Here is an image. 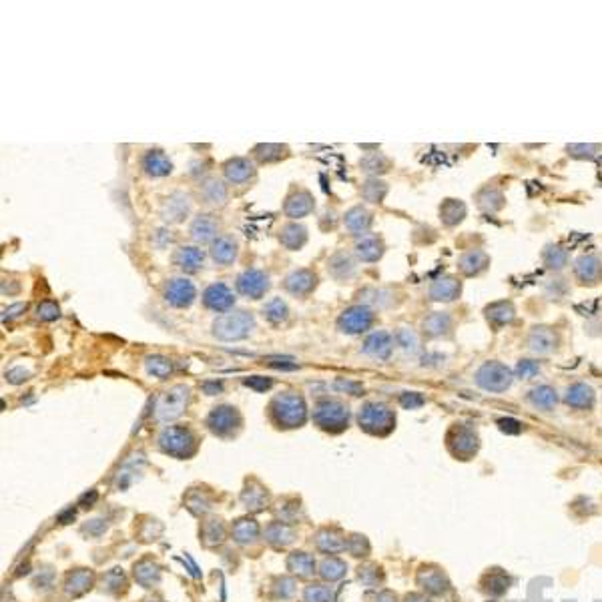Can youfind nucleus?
Wrapping results in <instances>:
<instances>
[{"instance_id":"obj_13","label":"nucleus","mask_w":602,"mask_h":602,"mask_svg":"<svg viewBox=\"0 0 602 602\" xmlns=\"http://www.w3.org/2000/svg\"><path fill=\"white\" fill-rule=\"evenodd\" d=\"M233 291L227 288L225 283H213L205 289L203 293V303L205 307H209L213 312H227L233 305Z\"/></svg>"},{"instance_id":"obj_2","label":"nucleus","mask_w":602,"mask_h":602,"mask_svg":"<svg viewBox=\"0 0 602 602\" xmlns=\"http://www.w3.org/2000/svg\"><path fill=\"white\" fill-rule=\"evenodd\" d=\"M474 380L486 392L502 393L512 386L514 374H512L510 367L500 364V362H484L482 366L478 367Z\"/></svg>"},{"instance_id":"obj_3","label":"nucleus","mask_w":602,"mask_h":602,"mask_svg":"<svg viewBox=\"0 0 602 602\" xmlns=\"http://www.w3.org/2000/svg\"><path fill=\"white\" fill-rule=\"evenodd\" d=\"M376 315L367 307V305H354L350 309H345L338 319V328L343 333H362L374 326Z\"/></svg>"},{"instance_id":"obj_12","label":"nucleus","mask_w":602,"mask_h":602,"mask_svg":"<svg viewBox=\"0 0 602 602\" xmlns=\"http://www.w3.org/2000/svg\"><path fill=\"white\" fill-rule=\"evenodd\" d=\"M360 422L366 426L367 430H378V428H386L390 430L393 424V414L381 404H367L364 407V412L360 414Z\"/></svg>"},{"instance_id":"obj_8","label":"nucleus","mask_w":602,"mask_h":602,"mask_svg":"<svg viewBox=\"0 0 602 602\" xmlns=\"http://www.w3.org/2000/svg\"><path fill=\"white\" fill-rule=\"evenodd\" d=\"M195 285L193 281L185 279V277H177L171 279L169 283L165 285V301L173 305V307H189L195 301Z\"/></svg>"},{"instance_id":"obj_28","label":"nucleus","mask_w":602,"mask_h":602,"mask_svg":"<svg viewBox=\"0 0 602 602\" xmlns=\"http://www.w3.org/2000/svg\"><path fill=\"white\" fill-rule=\"evenodd\" d=\"M199 195L203 199V203H207V205H223L227 199V189L219 179L209 177L199 187Z\"/></svg>"},{"instance_id":"obj_14","label":"nucleus","mask_w":602,"mask_h":602,"mask_svg":"<svg viewBox=\"0 0 602 602\" xmlns=\"http://www.w3.org/2000/svg\"><path fill=\"white\" fill-rule=\"evenodd\" d=\"M484 315H486V319H488V324H490L492 328L500 329L514 321V317H516V309H514L512 301L502 300V301H494V303H490V305H486Z\"/></svg>"},{"instance_id":"obj_25","label":"nucleus","mask_w":602,"mask_h":602,"mask_svg":"<svg viewBox=\"0 0 602 602\" xmlns=\"http://www.w3.org/2000/svg\"><path fill=\"white\" fill-rule=\"evenodd\" d=\"M143 169L147 175L151 177H165L173 171V165H171L169 157L163 153V151H149L143 157Z\"/></svg>"},{"instance_id":"obj_30","label":"nucleus","mask_w":602,"mask_h":602,"mask_svg":"<svg viewBox=\"0 0 602 602\" xmlns=\"http://www.w3.org/2000/svg\"><path fill=\"white\" fill-rule=\"evenodd\" d=\"M528 400H530V404H532L534 407H538V410H542V412H550V410H554V406H556L558 395H556V390H554V388H550V386H536V388H532V390H530V393H528Z\"/></svg>"},{"instance_id":"obj_15","label":"nucleus","mask_w":602,"mask_h":602,"mask_svg":"<svg viewBox=\"0 0 602 602\" xmlns=\"http://www.w3.org/2000/svg\"><path fill=\"white\" fill-rule=\"evenodd\" d=\"M564 402L570 407H576V410H590L596 402V393L590 388L589 383H572L568 390H566V395H564Z\"/></svg>"},{"instance_id":"obj_6","label":"nucleus","mask_w":602,"mask_h":602,"mask_svg":"<svg viewBox=\"0 0 602 602\" xmlns=\"http://www.w3.org/2000/svg\"><path fill=\"white\" fill-rule=\"evenodd\" d=\"M269 289V277L259 269H247L237 277V291L251 300H259Z\"/></svg>"},{"instance_id":"obj_19","label":"nucleus","mask_w":602,"mask_h":602,"mask_svg":"<svg viewBox=\"0 0 602 602\" xmlns=\"http://www.w3.org/2000/svg\"><path fill=\"white\" fill-rule=\"evenodd\" d=\"M452 326H454V319L452 315L446 314V312H436V314H430L422 328H424V333L430 336V338H446L452 333Z\"/></svg>"},{"instance_id":"obj_7","label":"nucleus","mask_w":602,"mask_h":602,"mask_svg":"<svg viewBox=\"0 0 602 602\" xmlns=\"http://www.w3.org/2000/svg\"><path fill=\"white\" fill-rule=\"evenodd\" d=\"M189 400V388L187 386H175L173 390L161 395L157 404V416L161 419L175 418L181 414V410Z\"/></svg>"},{"instance_id":"obj_22","label":"nucleus","mask_w":602,"mask_h":602,"mask_svg":"<svg viewBox=\"0 0 602 602\" xmlns=\"http://www.w3.org/2000/svg\"><path fill=\"white\" fill-rule=\"evenodd\" d=\"M315 281H317V277H315L314 271H309V269H297V271H293V274L285 279V289H288L289 293H293V295L300 297V295H307V293L315 288Z\"/></svg>"},{"instance_id":"obj_21","label":"nucleus","mask_w":602,"mask_h":602,"mask_svg":"<svg viewBox=\"0 0 602 602\" xmlns=\"http://www.w3.org/2000/svg\"><path fill=\"white\" fill-rule=\"evenodd\" d=\"M189 209H191L189 197L185 193H173L167 199V203L163 205V217H165V221L179 223L189 215Z\"/></svg>"},{"instance_id":"obj_1","label":"nucleus","mask_w":602,"mask_h":602,"mask_svg":"<svg viewBox=\"0 0 602 602\" xmlns=\"http://www.w3.org/2000/svg\"><path fill=\"white\" fill-rule=\"evenodd\" d=\"M255 328V319L249 312H227L213 321V336L221 341L245 340Z\"/></svg>"},{"instance_id":"obj_31","label":"nucleus","mask_w":602,"mask_h":602,"mask_svg":"<svg viewBox=\"0 0 602 602\" xmlns=\"http://www.w3.org/2000/svg\"><path fill=\"white\" fill-rule=\"evenodd\" d=\"M203 262H205V255L197 247H181L175 253V263L183 271H197L199 267H203Z\"/></svg>"},{"instance_id":"obj_46","label":"nucleus","mask_w":602,"mask_h":602,"mask_svg":"<svg viewBox=\"0 0 602 602\" xmlns=\"http://www.w3.org/2000/svg\"><path fill=\"white\" fill-rule=\"evenodd\" d=\"M25 312H27V303H14V305L6 307V309L2 312V321L14 319V317H18V315L25 314Z\"/></svg>"},{"instance_id":"obj_10","label":"nucleus","mask_w":602,"mask_h":602,"mask_svg":"<svg viewBox=\"0 0 602 602\" xmlns=\"http://www.w3.org/2000/svg\"><path fill=\"white\" fill-rule=\"evenodd\" d=\"M488 267H490V255L484 249H470V251L462 253V257L458 259L460 274L466 275V277H476V275L484 274Z\"/></svg>"},{"instance_id":"obj_23","label":"nucleus","mask_w":602,"mask_h":602,"mask_svg":"<svg viewBox=\"0 0 602 602\" xmlns=\"http://www.w3.org/2000/svg\"><path fill=\"white\" fill-rule=\"evenodd\" d=\"M253 173H255V167H253V163L245 157L229 159V161L225 163V177H227L231 183H245V181H249V179L253 177Z\"/></svg>"},{"instance_id":"obj_32","label":"nucleus","mask_w":602,"mask_h":602,"mask_svg":"<svg viewBox=\"0 0 602 602\" xmlns=\"http://www.w3.org/2000/svg\"><path fill=\"white\" fill-rule=\"evenodd\" d=\"M279 241L281 245L288 249H300L305 241H307V229L303 225H297V223H289L281 229L279 233Z\"/></svg>"},{"instance_id":"obj_11","label":"nucleus","mask_w":602,"mask_h":602,"mask_svg":"<svg viewBox=\"0 0 602 602\" xmlns=\"http://www.w3.org/2000/svg\"><path fill=\"white\" fill-rule=\"evenodd\" d=\"M355 255H357V259H362V262L366 263H374L380 259L381 255H383V241H381L380 235H376V233H364V235H360L357 239H355Z\"/></svg>"},{"instance_id":"obj_29","label":"nucleus","mask_w":602,"mask_h":602,"mask_svg":"<svg viewBox=\"0 0 602 602\" xmlns=\"http://www.w3.org/2000/svg\"><path fill=\"white\" fill-rule=\"evenodd\" d=\"M466 217V205L460 199H446L440 205V219L446 227H454L464 221Z\"/></svg>"},{"instance_id":"obj_44","label":"nucleus","mask_w":602,"mask_h":602,"mask_svg":"<svg viewBox=\"0 0 602 602\" xmlns=\"http://www.w3.org/2000/svg\"><path fill=\"white\" fill-rule=\"evenodd\" d=\"M395 341L404 348V350H410V352H416L418 350V336L412 331V329H398L395 333Z\"/></svg>"},{"instance_id":"obj_35","label":"nucleus","mask_w":602,"mask_h":602,"mask_svg":"<svg viewBox=\"0 0 602 602\" xmlns=\"http://www.w3.org/2000/svg\"><path fill=\"white\" fill-rule=\"evenodd\" d=\"M329 271L336 279H348L354 275V262L350 259V255L345 253H336L331 259H329Z\"/></svg>"},{"instance_id":"obj_24","label":"nucleus","mask_w":602,"mask_h":602,"mask_svg":"<svg viewBox=\"0 0 602 602\" xmlns=\"http://www.w3.org/2000/svg\"><path fill=\"white\" fill-rule=\"evenodd\" d=\"M314 211V197L307 191H297L285 201V215L291 219L305 217Z\"/></svg>"},{"instance_id":"obj_38","label":"nucleus","mask_w":602,"mask_h":602,"mask_svg":"<svg viewBox=\"0 0 602 602\" xmlns=\"http://www.w3.org/2000/svg\"><path fill=\"white\" fill-rule=\"evenodd\" d=\"M388 195V185L378 179H369L364 187H362V197L369 201V203H381L383 197Z\"/></svg>"},{"instance_id":"obj_33","label":"nucleus","mask_w":602,"mask_h":602,"mask_svg":"<svg viewBox=\"0 0 602 602\" xmlns=\"http://www.w3.org/2000/svg\"><path fill=\"white\" fill-rule=\"evenodd\" d=\"M317 419L328 428V424H343L348 422V410L338 402H324L317 407Z\"/></svg>"},{"instance_id":"obj_17","label":"nucleus","mask_w":602,"mask_h":602,"mask_svg":"<svg viewBox=\"0 0 602 602\" xmlns=\"http://www.w3.org/2000/svg\"><path fill=\"white\" fill-rule=\"evenodd\" d=\"M217 233H219V223L213 215H209V213L197 215L195 221L191 225V237L197 243H207V241L213 243L219 237Z\"/></svg>"},{"instance_id":"obj_4","label":"nucleus","mask_w":602,"mask_h":602,"mask_svg":"<svg viewBox=\"0 0 602 602\" xmlns=\"http://www.w3.org/2000/svg\"><path fill=\"white\" fill-rule=\"evenodd\" d=\"M528 350L538 355L554 354L560 345V333L550 326H534L528 333Z\"/></svg>"},{"instance_id":"obj_26","label":"nucleus","mask_w":602,"mask_h":602,"mask_svg":"<svg viewBox=\"0 0 602 602\" xmlns=\"http://www.w3.org/2000/svg\"><path fill=\"white\" fill-rule=\"evenodd\" d=\"M476 203H478V207L484 211V213H496V211H500L506 205V199H504L500 189L492 187V185H486V187H482V189L478 191Z\"/></svg>"},{"instance_id":"obj_9","label":"nucleus","mask_w":602,"mask_h":602,"mask_svg":"<svg viewBox=\"0 0 602 602\" xmlns=\"http://www.w3.org/2000/svg\"><path fill=\"white\" fill-rule=\"evenodd\" d=\"M462 293V281L454 275H444L438 277L430 285V300L442 301V303H450V301L458 300Z\"/></svg>"},{"instance_id":"obj_48","label":"nucleus","mask_w":602,"mask_h":602,"mask_svg":"<svg viewBox=\"0 0 602 602\" xmlns=\"http://www.w3.org/2000/svg\"><path fill=\"white\" fill-rule=\"evenodd\" d=\"M402 404L410 407L422 406V404H424V398L418 395V393H410V395H404V398H402Z\"/></svg>"},{"instance_id":"obj_40","label":"nucleus","mask_w":602,"mask_h":602,"mask_svg":"<svg viewBox=\"0 0 602 602\" xmlns=\"http://www.w3.org/2000/svg\"><path fill=\"white\" fill-rule=\"evenodd\" d=\"M360 165L367 173H386V171L390 169L392 163H390V159L386 157V155H381V153H371L366 159H362Z\"/></svg>"},{"instance_id":"obj_36","label":"nucleus","mask_w":602,"mask_h":602,"mask_svg":"<svg viewBox=\"0 0 602 602\" xmlns=\"http://www.w3.org/2000/svg\"><path fill=\"white\" fill-rule=\"evenodd\" d=\"M288 305H285V301H281L279 297H275V300L267 301L265 303V307H263V315L271 321V324H281V321H285L288 319Z\"/></svg>"},{"instance_id":"obj_41","label":"nucleus","mask_w":602,"mask_h":602,"mask_svg":"<svg viewBox=\"0 0 602 602\" xmlns=\"http://www.w3.org/2000/svg\"><path fill=\"white\" fill-rule=\"evenodd\" d=\"M233 418H235V412L231 407H217L211 414V428L215 432H221V430L229 428L233 424Z\"/></svg>"},{"instance_id":"obj_39","label":"nucleus","mask_w":602,"mask_h":602,"mask_svg":"<svg viewBox=\"0 0 602 602\" xmlns=\"http://www.w3.org/2000/svg\"><path fill=\"white\" fill-rule=\"evenodd\" d=\"M171 369H173V366L167 357H163V355H149L147 357V371L157 376L161 380H165L169 376Z\"/></svg>"},{"instance_id":"obj_16","label":"nucleus","mask_w":602,"mask_h":602,"mask_svg":"<svg viewBox=\"0 0 602 602\" xmlns=\"http://www.w3.org/2000/svg\"><path fill=\"white\" fill-rule=\"evenodd\" d=\"M392 350L393 338L388 331H374L364 341V352L371 357H378V360H388L392 355Z\"/></svg>"},{"instance_id":"obj_45","label":"nucleus","mask_w":602,"mask_h":602,"mask_svg":"<svg viewBox=\"0 0 602 602\" xmlns=\"http://www.w3.org/2000/svg\"><path fill=\"white\" fill-rule=\"evenodd\" d=\"M538 371H540V364H538V362H532V360H520L518 366H516V376L522 378V380L534 378Z\"/></svg>"},{"instance_id":"obj_27","label":"nucleus","mask_w":602,"mask_h":602,"mask_svg":"<svg viewBox=\"0 0 602 602\" xmlns=\"http://www.w3.org/2000/svg\"><path fill=\"white\" fill-rule=\"evenodd\" d=\"M371 221H374V215H371L366 207H354V209L348 211L345 217H343L345 227H348L352 233H355V235H364V233H367V229L371 227Z\"/></svg>"},{"instance_id":"obj_20","label":"nucleus","mask_w":602,"mask_h":602,"mask_svg":"<svg viewBox=\"0 0 602 602\" xmlns=\"http://www.w3.org/2000/svg\"><path fill=\"white\" fill-rule=\"evenodd\" d=\"M211 257L219 265H229L237 257V241L231 235H219L211 243Z\"/></svg>"},{"instance_id":"obj_47","label":"nucleus","mask_w":602,"mask_h":602,"mask_svg":"<svg viewBox=\"0 0 602 602\" xmlns=\"http://www.w3.org/2000/svg\"><path fill=\"white\" fill-rule=\"evenodd\" d=\"M245 386H249V388H255V390H259V392H265L267 388H271V380H265V378L255 376V378H249V380H245Z\"/></svg>"},{"instance_id":"obj_37","label":"nucleus","mask_w":602,"mask_h":602,"mask_svg":"<svg viewBox=\"0 0 602 602\" xmlns=\"http://www.w3.org/2000/svg\"><path fill=\"white\" fill-rule=\"evenodd\" d=\"M255 157L263 161V163H274V161H279L288 155V149L281 147V145H257L253 149Z\"/></svg>"},{"instance_id":"obj_5","label":"nucleus","mask_w":602,"mask_h":602,"mask_svg":"<svg viewBox=\"0 0 602 602\" xmlns=\"http://www.w3.org/2000/svg\"><path fill=\"white\" fill-rule=\"evenodd\" d=\"M572 271L580 285L594 288L602 281V259L598 255H580L575 259Z\"/></svg>"},{"instance_id":"obj_34","label":"nucleus","mask_w":602,"mask_h":602,"mask_svg":"<svg viewBox=\"0 0 602 602\" xmlns=\"http://www.w3.org/2000/svg\"><path fill=\"white\" fill-rule=\"evenodd\" d=\"M568 251L563 245H548L542 251V263L546 265V269L550 271H563L564 267L568 265Z\"/></svg>"},{"instance_id":"obj_18","label":"nucleus","mask_w":602,"mask_h":602,"mask_svg":"<svg viewBox=\"0 0 602 602\" xmlns=\"http://www.w3.org/2000/svg\"><path fill=\"white\" fill-rule=\"evenodd\" d=\"M275 412L279 414V419H285L291 424H300L303 416H305V406L301 402V398L297 395H283L275 400Z\"/></svg>"},{"instance_id":"obj_42","label":"nucleus","mask_w":602,"mask_h":602,"mask_svg":"<svg viewBox=\"0 0 602 602\" xmlns=\"http://www.w3.org/2000/svg\"><path fill=\"white\" fill-rule=\"evenodd\" d=\"M566 151L575 159H594L602 151V145H568Z\"/></svg>"},{"instance_id":"obj_43","label":"nucleus","mask_w":602,"mask_h":602,"mask_svg":"<svg viewBox=\"0 0 602 602\" xmlns=\"http://www.w3.org/2000/svg\"><path fill=\"white\" fill-rule=\"evenodd\" d=\"M59 315H61V307L56 305V301L47 300L37 305V317L42 321H53Z\"/></svg>"}]
</instances>
